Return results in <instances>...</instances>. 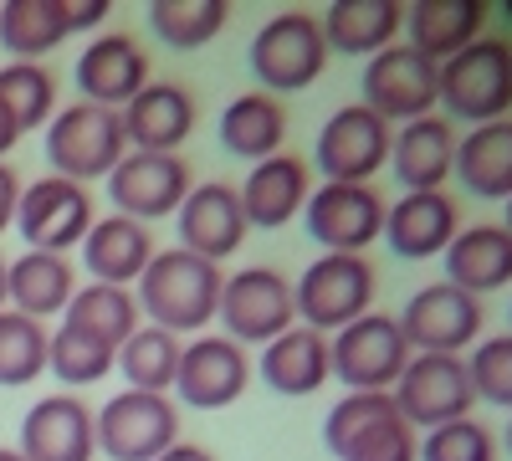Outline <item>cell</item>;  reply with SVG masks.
Listing matches in <instances>:
<instances>
[{
    "label": "cell",
    "mask_w": 512,
    "mask_h": 461,
    "mask_svg": "<svg viewBox=\"0 0 512 461\" xmlns=\"http://www.w3.org/2000/svg\"><path fill=\"white\" fill-rule=\"evenodd\" d=\"M221 267L195 257V251H154V262L139 277V313H149L154 328L164 333H200L210 318L221 313Z\"/></svg>",
    "instance_id": "cell-1"
},
{
    "label": "cell",
    "mask_w": 512,
    "mask_h": 461,
    "mask_svg": "<svg viewBox=\"0 0 512 461\" xmlns=\"http://www.w3.org/2000/svg\"><path fill=\"white\" fill-rule=\"evenodd\" d=\"M323 441L338 461H420L415 426L390 390H349L328 410Z\"/></svg>",
    "instance_id": "cell-2"
},
{
    "label": "cell",
    "mask_w": 512,
    "mask_h": 461,
    "mask_svg": "<svg viewBox=\"0 0 512 461\" xmlns=\"http://www.w3.org/2000/svg\"><path fill=\"white\" fill-rule=\"evenodd\" d=\"M323 67H328V41H323L318 16L308 11H282L251 36V72L272 98L313 88Z\"/></svg>",
    "instance_id": "cell-3"
},
{
    "label": "cell",
    "mask_w": 512,
    "mask_h": 461,
    "mask_svg": "<svg viewBox=\"0 0 512 461\" xmlns=\"http://www.w3.org/2000/svg\"><path fill=\"white\" fill-rule=\"evenodd\" d=\"M292 303H297L303 328H318V333L349 328L374 303V267H369V257H354V251H323V257L297 277Z\"/></svg>",
    "instance_id": "cell-4"
},
{
    "label": "cell",
    "mask_w": 512,
    "mask_h": 461,
    "mask_svg": "<svg viewBox=\"0 0 512 461\" xmlns=\"http://www.w3.org/2000/svg\"><path fill=\"white\" fill-rule=\"evenodd\" d=\"M123 144H128L123 118L98 103H72V108L52 113V123H47V159L72 185L108 180L113 164L123 159Z\"/></svg>",
    "instance_id": "cell-5"
},
{
    "label": "cell",
    "mask_w": 512,
    "mask_h": 461,
    "mask_svg": "<svg viewBox=\"0 0 512 461\" xmlns=\"http://www.w3.org/2000/svg\"><path fill=\"white\" fill-rule=\"evenodd\" d=\"M93 431L108 461H154L180 441V410L169 395L123 390L103 410H93Z\"/></svg>",
    "instance_id": "cell-6"
},
{
    "label": "cell",
    "mask_w": 512,
    "mask_h": 461,
    "mask_svg": "<svg viewBox=\"0 0 512 461\" xmlns=\"http://www.w3.org/2000/svg\"><path fill=\"white\" fill-rule=\"evenodd\" d=\"M441 103L461 123H497L512 108V47L472 41L441 62Z\"/></svg>",
    "instance_id": "cell-7"
},
{
    "label": "cell",
    "mask_w": 512,
    "mask_h": 461,
    "mask_svg": "<svg viewBox=\"0 0 512 461\" xmlns=\"http://www.w3.org/2000/svg\"><path fill=\"white\" fill-rule=\"evenodd\" d=\"M328 364H333V380H344L349 390H395V380L410 364V344L395 318L364 313L333 333Z\"/></svg>",
    "instance_id": "cell-8"
},
{
    "label": "cell",
    "mask_w": 512,
    "mask_h": 461,
    "mask_svg": "<svg viewBox=\"0 0 512 461\" xmlns=\"http://www.w3.org/2000/svg\"><path fill=\"white\" fill-rule=\"evenodd\" d=\"M390 395H395L405 421L425 426V431L451 426V421H461V415H472V405H477L472 374H466L461 354H415Z\"/></svg>",
    "instance_id": "cell-9"
},
{
    "label": "cell",
    "mask_w": 512,
    "mask_h": 461,
    "mask_svg": "<svg viewBox=\"0 0 512 461\" xmlns=\"http://www.w3.org/2000/svg\"><path fill=\"white\" fill-rule=\"evenodd\" d=\"M226 339L231 344H272L277 333H287L297 323V303H292V282L272 267H246L236 277H226L221 287V313Z\"/></svg>",
    "instance_id": "cell-10"
},
{
    "label": "cell",
    "mask_w": 512,
    "mask_h": 461,
    "mask_svg": "<svg viewBox=\"0 0 512 461\" xmlns=\"http://www.w3.org/2000/svg\"><path fill=\"white\" fill-rule=\"evenodd\" d=\"M441 103V67L415 47H384L364 67V108L384 123H415Z\"/></svg>",
    "instance_id": "cell-11"
},
{
    "label": "cell",
    "mask_w": 512,
    "mask_h": 461,
    "mask_svg": "<svg viewBox=\"0 0 512 461\" xmlns=\"http://www.w3.org/2000/svg\"><path fill=\"white\" fill-rule=\"evenodd\" d=\"M390 139L395 129L379 113H369L364 103H349L323 123L318 170L328 175V185H369L384 170V159H390Z\"/></svg>",
    "instance_id": "cell-12"
},
{
    "label": "cell",
    "mask_w": 512,
    "mask_h": 461,
    "mask_svg": "<svg viewBox=\"0 0 512 461\" xmlns=\"http://www.w3.org/2000/svg\"><path fill=\"white\" fill-rule=\"evenodd\" d=\"M93 200H88V185H72L62 175H41L36 185L21 190V205H16V231L26 236L31 251H62L67 246H82V236L93 231Z\"/></svg>",
    "instance_id": "cell-13"
},
{
    "label": "cell",
    "mask_w": 512,
    "mask_h": 461,
    "mask_svg": "<svg viewBox=\"0 0 512 461\" xmlns=\"http://www.w3.org/2000/svg\"><path fill=\"white\" fill-rule=\"evenodd\" d=\"M395 323L405 333V344L420 354H461L482 333V298H472V292H461L451 282H431L405 303Z\"/></svg>",
    "instance_id": "cell-14"
},
{
    "label": "cell",
    "mask_w": 512,
    "mask_h": 461,
    "mask_svg": "<svg viewBox=\"0 0 512 461\" xmlns=\"http://www.w3.org/2000/svg\"><path fill=\"white\" fill-rule=\"evenodd\" d=\"M108 195L118 205V216L128 221H154L180 211L185 195H190V164L180 154H123L108 175Z\"/></svg>",
    "instance_id": "cell-15"
},
{
    "label": "cell",
    "mask_w": 512,
    "mask_h": 461,
    "mask_svg": "<svg viewBox=\"0 0 512 461\" xmlns=\"http://www.w3.org/2000/svg\"><path fill=\"white\" fill-rule=\"evenodd\" d=\"M384 211L374 185H323L308 195V231L328 251H354L364 257V246L384 236Z\"/></svg>",
    "instance_id": "cell-16"
},
{
    "label": "cell",
    "mask_w": 512,
    "mask_h": 461,
    "mask_svg": "<svg viewBox=\"0 0 512 461\" xmlns=\"http://www.w3.org/2000/svg\"><path fill=\"white\" fill-rule=\"evenodd\" d=\"M246 380H251L246 349L231 344L226 333H205V339L185 344L175 390H180V400L195 405V410H226V405L241 400Z\"/></svg>",
    "instance_id": "cell-17"
},
{
    "label": "cell",
    "mask_w": 512,
    "mask_h": 461,
    "mask_svg": "<svg viewBox=\"0 0 512 461\" xmlns=\"http://www.w3.org/2000/svg\"><path fill=\"white\" fill-rule=\"evenodd\" d=\"M77 88H82V103H98V108L123 113L149 88V57L134 47V36L108 31V36L93 41V47H82V57H77Z\"/></svg>",
    "instance_id": "cell-18"
},
{
    "label": "cell",
    "mask_w": 512,
    "mask_h": 461,
    "mask_svg": "<svg viewBox=\"0 0 512 461\" xmlns=\"http://www.w3.org/2000/svg\"><path fill=\"white\" fill-rule=\"evenodd\" d=\"M98 431L93 410L77 395H47L21 421V456L26 461H93Z\"/></svg>",
    "instance_id": "cell-19"
},
{
    "label": "cell",
    "mask_w": 512,
    "mask_h": 461,
    "mask_svg": "<svg viewBox=\"0 0 512 461\" xmlns=\"http://www.w3.org/2000/svg\"><path fill=\"white\" fill-rule=\"evenodd\" d=\"M461 231V211L446 190H410L400 205L384 211V236L400 251L405 262H425L441 257Z\"/></svg>",
    "instance_id": "cell-20"
},
{
    "label": "cell",
    "mask_w": 512,
    "mask_h": 461,
    "mask_svg": "<svg viewBox=\"0 0 512 461\" xmlns=\"http://www.w3.org/2000/svg\"><path fill=\"white\" fill-rule=\"evenodd\" d=\"M180 241L185 251L205 262H221L246 241V216H241V195L221 180L210 185H190L185 205H180Z\"/></svg>",
    "instance_id": "cell-21"
},
{
    "label": "cell",
    "mask_w": 512,
    "mask_h": 461,
    "mask_svg": "<svg viewBox=\"0 0 512 461\" xmlns=\"http://www.w3.org/2000/svg\"><path fill=\"white\" fill-rule=\"evenodd\" d=\"M118 118H123V139L139 154H175L195 129V98L180 82H149Z\"/></svg>",
    "instance_id": "cell-22"
},
{
    "label": "cell",
    "mask_w": 512,
    "mask_h": 461,
    "mask_svg": "<svg viewBox=\"0 0 512 461\" xmlns=\"http://www.w3.org/2000/svg\"><path fill=\"white\" fill-rule=\"evenodd\" d=\"M390 164L405 180V195L410 190H441L456 175V129H451V118L425 113V118L405 123V129L390 139Z\"/></svg>",
    "instance_id": "cell-23"
},
{
    "label": "cell",
    "mask_w": 512,
    "mask_h": 461,
    "mask_svg": "<svg viewBox=\"0 0 512 461\" xmlns=\"http://www.w3.org/2000/svg\"><path fill=\"white\" fill-rule=\"evenodd\" d=\"M236 195H241L246 226H267V231L287 226L308 205V164L292 159V154H272L246 175V185Z\"/></svg>",
    "instance_id": "cell-24"
},
{
    "label": "cell",
    "mask_w": 512,
    "mask_h": 461,
    "mask_svg": "<svg viewBox=\"0 0 512 461\" xmlns=\"http://www.w3.org/2000/svg\"><path fill=\"white\" fill-rule=\"evenodd\" d=\"M82 262H88L93 282L128 287L154 262V236H149V226L128 221V216H103V221H93L88 236H82Z\"/></svg>",
    "instance_id": "cell-25"
},
{
    "label": "cell",
    "mask_w": 512,
    "mask_h": 461,
    "mask_svg": "<svg viewBox=\"0 0 512 461\" xmlns=\"http://www.w3.org/2000/svg\"><path fill=\"white\" fill-rule=\"evenodd\" d=\"M262 380L277 390V395H313L333 380V364H328V339L318 328H303L292 323L287 333L262 349Z\"/></svg>",
    "instance_id": "cell-26"
},
{
    "label": "cell",
    "mask_w": 512,
    "mask_h": 461,
    "mask_svg": "<svg viewBox=\"0 0 512 461\" xmlns=\"http://www.w3.org/2000/svg\"><path fill=\"white\" fill-rule=\"evenodd\" d=\"M72 292H77V272L57 251H26V257L6 267V303L36 323H47L52 313H67Z\"/></svg>",
    "instance_id": "cell-27"
},
{
    "label": "cell",
    "mask_w": 512,
    "mask_h": 461,
    "mask_svg": "<svg viewBox=\"0 0 512 461\" xmlns=\"http://www.w3.org/2000/svg\"><path fill=\"white\" fill-rule=\"evenodd\" d=\"M446 257V282L461 292H497L512 282V236L502 226H472L456 231V241L441 251Z\"/></svg>",
    "instance_id": "cell-28"
},
{
    "label": "cell",
    "mask_w": 512,
    "mask_h": 461,
    "mask_svg": "<svg viewBox=\"0 0 512 461\" xmlns=\"http://www.w3.org/2000/svg\"><path fill=\"white\" fill-rule=\"evenodd\" d=\"M405 21H410V47L441 67L461 47L477 41V31L487 21V6L482 0H420V6H410Z\"/></svg>",
    "instance_id": "cell-29"
},
{
    "label": "cell",
    "mask_w": 512,
    "mask_h": 461,
    "mask_svg": "<svg viewBox=\"0 0 512 461\" xmlns=\"http://www.w3.org/2000/svg\"><path fill=\"white\" fill-rule=\"evenodd\" d=\"M318 26H323V41L333 52L379 57L395 41V31L405 26V11H400V0H338V6H328V16Z\"/></svg>",
    "instance_id": "cell-30"
},
{
    "label": "cell",
    "mask_w": 512,
    "mask_h": 461,
    "mask_svg": "<svg viewBox=\"0 0 512 461\" xmlns=\"http://www.w3.org/2000/svg\"><path fill=\"white\" fill-rule=\"evenodd\" d=\"M456 175L472 195L507 200L512 195V123H482L466 139H456Z\"/></svg>",
    "instance_id": "cell-31"
},
{
    "label": "cell",
    "mask_w": 512,
    "mask_h": 461,
    "mask_svg": "<svg viewBox=\"0 0 512 461\" xmlns=\"http://www.w3.org/2000/svg\"><path fill=\"white\" fill-rule=\"evenodd\" d=\"M282 139H287V113L272 93H241L226 103L221 113V144L236 154V159H272L282 154Z\"/></svg>",
    "instance_id": "cell-32"
},
{
    "label": "cell",
    "mask_w": 512,
    "mask_h": 461,
    "mask_svg": "<svg viewBox=\"0 0 512 461\" xmlns=\"http://www.w3.org/2000/svg\"><path fill=\"white\" fill-rule=\"evenodd\" d=\"M62 323H72V328H82V333H93V339L123 349V344L139 333V303H134V292H128V287L88 282V287L72 292Z\"/></svg>",
    "instance_id": "cell-33"
},
{
    "label": "cell",
    "mask_w": 512,
    "mask_h": 461,
    "mask_svg": "<svg viewBox=\"0 0 512 461\" xmlns=\"http://www.w3.org/2000/svg\"><path fill=\"white\" fill-rule=\"evenodd\" d=\"M67 41L62 0H6L0 6V47L16 62H36Z\"/></svg>",
    "instance_id": "cell-34"
},
{
    "label": "cell",
    "mask_w": 512,
    "mask_h": 461,
    "mask_svg": "<svg viewBox=\"0 0 512 461\" xmlns=\"http://www.w3.org/2000/svg\"><path fill=\"white\" fill-rule=\"evenodd\" d=\"M180 354H185V344L175 339V333H164V328L149 323L118 349V369H123L128 390L169 395L175 390V374H180Z\"/></svg>",
    "instance_id": "cell-35"
},
{
    "label": "cell",
    "mask_w": 512,
    "mask_h": 461,
    "mask_svg": "<svg viewBox=\"0 0 512 461\" xmlns=\"http://www.w3.org/2000/svg\"><path fill=\"white\" fill-rule=\"evenodd\" d=\"M226 16H231L226 0H159V6H149L154 36L175 52H195L210 36H221Z\"/></svg>",
    "instance_id": "cell-36"
},
{
    "label": "cell",
    "mask_w": 512,
    "mask_h": 461,
    "mask_svg": "<svg viewBox=\"0 0 512 461\" xmlns=\"http://www.w3.org/2000/svg\"><path fill=\"white\" fill-rule=\"evenodd\" d=\"M47 344H52V333L36 318H26L16 308H0V385L6 390L31 385L47 369Z\"/></svg>",
    "instance_id": "cell-37"
},
{
    "label": "cell",
    "mask_w": 512,
    "mask_h": 461,
    "mask_svg": "<svg viewBox=\"0 0 512 461\" xmlns=\"http://www.w3.org/2000/svg\"><path fill=\"white\" fill-rule=\"evenodd\" d=\"M0 103H6L21 134L47 129L52 108H57V82L41 62H11V67H0Z\"/></svg>",
    "instance_id": "cell-38"
},
{
    "label": "cell",
    "mask_w": 512,
    "mask_h": 461,
    "mask_svg": "<svg viewBox=\"0 0 512 461\" xmlns=\"http://www.w3.org/2000/svg\"><path fill=\"white\" fill-rule=\"evenodd\" d=\"M113 364H118V349L93 339V333L72 328V323H62L47 344V369L62 385H98L103 374H113Z\"/></svg>",
    "instance_id": "cell-39"
},
{
    "label": "cell",
    "mask_w": 512,
    "mask_h": 461,
    "mask_svg": "<svg viewBox=\"0 0 512 461\" xmlns=\"http://www.w3.org/2000/svg\"><path fill=\"white\" fill-rule=\"evenodd\" d=\"M420 461H497V441L482 421L461 415L451 426H436L420 446Z\"/></svg>",
    "instance_id": "cell-40"
},
{
    "label": "cell",
    "mask_w": 512,
    "mask_h": 461,
    "mask_svg": "<svg viewBox=\"0 0 512 461\" xmlns=\"http://www.w3.org/2000/svg\"><path fill=\"white\" fill-rule=\"evenodd\" d=\"M466 374H472V390L482 400L512 410V333H497V339L477 344V354L466 359Z\"/></svg>",
    "instance_id": "cell-41"
},
{
    "label": "cell",
    "mask_w": 512,
    "mask_h": 461,
    "mask_svg": "<svg viewBox=\"0 0 512 461\" xmlns=\"http://www.w3.org/2000/svg\"><path fill=\"white\" fill-rule=\"evenodd\" d=\"M108 0H62V16H67V36L72 31H93V26H103L108 21Z\"/></svg>",
    "instance_id": "cell-42"
},
{
    "label": "cell",
    "mask_w": 512,
    "mask_h": 461,
    "mask_svg": "<svg viewBox=\"0 0 512 461\" xmlns=\"http://www.w3.org/2000/svg\"><path fill=\"white\" fill-rule=\"evenodd\" d=\"M16 205H21V180L6 159H0V231L16 226Z\"/></svg>",
    "instance_id": "cell-43"
},
{
    "label": "cell",
    "mask_w": 512,
    "mask_h": 461,
    "mask_svg": "<svg viewBox=\"0 0 512 461\" xmlns=\"http://www.w3.org/2000/svg\"><path fill=\"white\" fill-rule=\"evenodd\" d=\"M154 461H216V456H210L205 446H190V441H175V446H169L164 456H154Z\"/></svg>",
    "instance_id": "cell-44"
},
{
    "label": "cell",
    "mask_w": 512,
    "mask_h": 461,
    "mask_svg": "<svg viewBox=\"0 0 512 461\" xmlns=\"http://www.w3.org/2000/svg\"><path fill=\"white\" fill-rule=\"evenodd\" d=\"M16 139H21V129H16V118L6 113V103H0V159L16 149Z\"/></svg>",
    "instance_id": "cell-45"
},
{
    "label": "cell",
    "mask_w": 512,
    "mask_h": 461,
    "mask_svg": "<svg viewBox=\"0 0 512 461\" xmlns=\"http://www.w3.org/2000/svg\"><path fill=\"white\" fill-rule=\"evenodd\" d=\"M0 308H6V262H0Z\"/></svg>",
    "instance_id": "cell-46"
},
{
    "label": "cell",
    "mask_w": 512,
    "mask_h": 461,
    "mask_svg": "<svg viewBox=\"0 0 512 461\" xmlns=\"http://www.w3.org/2000/svg\"><path fill=\"white\" fill-rule=\"evenodd\" d=\"M0 461H26L21 451H6V446H0Z\"/></svg>",
    "instance_id": "cell-47"
},
{
    "label": "cell",
    "mask_w": 512,
    "mask_h": 461,
    "mask_svg": "<svg viewBox=\"0 0 512 461\" xmlns=\"http://www.w3.org/2000/svg\"><path fill=\"white\" fill-rule=\"evenodd\" d=\"M502 231H507V236H512V195H507V226H502Z\"/></svg>",
    "instance_id": "cell-48"
},
{
    "label": "cell",
    "mask_w": 512,
    "mask_h": 461,
    "mask_svg": "<svg viewBox=\"0 0 512 461\" xmlns=\"http://www.w3.org/2000/svg\"><path fill=\"white\" fill-rule=\"evenodd\" d=\"M507 446H512V421H507Z\"/></svg>",
    "instance_id": "cell-49"
},
{
    "label": "cell",
    "mask_w": 512,
    "mask_h": 461,
    "mask_svg": "<svg viewBox=\"0 0 512 461\" xmlns=\"http://www.w3.org/2000/svg\"><path fill=\"white\" fill-rule=\"evenodd\" d=\"M507 11H512V6H507Z\"/></svg>",
    "instance_id": "cell-50"
}]
</instances>
